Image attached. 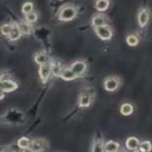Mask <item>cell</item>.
Listing matches in <instances>:
<instances>
[{"label": "cell", "instance_id": "1", "mask_svg": "<svg viewBox=\"0 0 152 152\" xmlns=\"http://www.w3.org/2000/svg\"><path fill=\"white\" fill-rule=\"evenodd\" d=\"M96 32L98 37L103 40L110 39L112 37V33L107 25H102L96 28Z\"/></svg>", "mask_w": 152, "mask_h": 152}, {"label": "cell", "instance_id": "2", "mask_svg": "<svg viewBox=\"0 0 152 152\" xmlns=\"http://www.w3.org/2000/svg\"><path fill=\"white\" fill-rule=\"evenodd\" d=\"M76 13H77V11H76V10L74 7H67L64 8L60 13L59 19L63 21L71 20L76 16Z\"/></svg>", "mask_w": 152, "mask_h": 152}, {"label": "cell", "instance_id": "3", "mask_svg": "<svg viewBox=\"0 0 152 152\" xmlns=\"http://www.w3.org/2000/svg\"><path fill=\"white\" fill-rule=\"evenodd\" d=\"M29 149L33 152H39L45 149V142L42 140L37 139L33 140L29 145Z\"/></svg>", "mask_w": 152, "mask_h": 152}, {"label": "cell", "instance_id": "4", "mask_svg": "<svg viewBox=\"0 0 152 152\" xmlns=\"http://www.w3.org/2000/svg\"><path fill=\"white\" fill-rule=\"evenodd\" d=\"M50 72H51V66L48 64H44L40 66L39 68V75L41 79L44 83H45L48 80L50 77Z\"/></svg>", "mask_w": 152, "mask_h": 152}, {"label": "cell", "instance_id": "5", "mask_svg": "<svg viewBox=\"0 0 152 152\" xmlns=\"http://www.w3.org/2000/svg\"><path fill=\"white\" fill-rule=\"evenodd\" d=\"M16 88H17L16 83L10 80H4L0 83V89H1L4 92L13 91Z\"/></svg>", "mask_w": 152, "mask_h": 152}, {"label": "cell", "instance_id": "6", "mask_svg": "<svg viewBox=\"0 0 152 152\" xmlns=\"http://www.w3.org/2000/svg\"><path fill=\"white\" fill-rule=\"evenodd\" d=\"M86 64L83 62H76L71 66V70L76 74L77 77L81 75L86 71Z\"/></svg>", "mask_w": 152, "mask_h": 152}, {"label": "cell", "instance_id": "7", "mask_svg": "<svg viewBox=\"0 0 152 152\" xmlns=\"http://www.w3.org/2000/svg\"><path fill=\"white\" fill-rule=\"evenodd\" d=\"M138 20H139V24L141 27H144L147 24L148 21V13L145 9H143L140 13Z\"/></svg>", "mask_w": 152, "mask_h": 152}, {"label": "cell", "instance_id": "8", "mask_svg": "<svg viewBox=\"0 0 152 152\" xmlns=\"http://www.w3.org/2000/svg\"><path fill=\"white\" fill-rule=\"evenodd\" d=\"M118 87V82L114 79H108L105 81V88L107 91H112L116 90Z\"/></svg>", "mask_w": 152, "mask_h": 152}, {"label": "cell", "instance_id": "9", "mask_svg": "<svg viewBox=\"0 0 152 152\" xmlns=\"http://www.w3.org/2000/svg\"><path fill=\"white\" fill-rule=\"evenodd\" d=\"M20 37V31L19 29V27L18 25H13L11 26V31H10V34H9V38L10 40H14L18 39Z\"/></svg>", "mask_w": 152, "mask_h": 152}, {"label": "cell", "instance_id": "10", "mask_svg": "<svg viewBox=\"0 0 152 152\" xmlns=\"http://www.w3.org/2000/svg\"><path fill=\"white\" fill-rule=\"evenodd\" d=\"M60 77L65 80H71L76 78L77 76L71 69H65L62 71Z\"/></svg>", "mask_w": 152, "mask_h": 152}, {"label": "cell", "instance_id": "11", "mask_svg": "<svg viewBox=\"0 0 152 152\" xmlns=\"http://www.w3.org/2000/svg\"><path fill=\"white\" fill-rule=\"evenodd\" d=\"M139 145V140L135 137H130L126 141V146L131 150L136 149Z\"/></svg>", "mask_w": 152, "mask_h": 152}, {"label": "cell", "instance_id": "12", "mask_svg": "<svg viewBox=\"0 0 152 152\" xmlns=\"http://www.w3.org/2000/svg\"><path fill=\"white\" fill-rule=\"evenodd\" d=\"M108 5H109L108 0H98L96 3V9L100 11H104V10H107Z\"/></svg>", "mask_w": 152, "mask_h": 152}, {"label": "cell", "instance_id": "13", "mask_svg": "<svg viewBox=\"0 0 152 152\" xmlns=\"http://www.w3.org/2000/svg\"><path fill=\"white\" fill-rule=\"evenodd\" d=\"M118 143L113 141H109L105 144V151L106 152H116L118 149Z\"/></svg>", "mask_w": 152, "mask_h": 152}, {"label": "cell", "instance_id": "14", "mask_svg": "<svg viewBox=\"0 0 152 152\" xmlns=\"http://www.w3.org/2000/svg\"><path fill=\"white\" fill-rule=\"evenodd\" d=\"M120 111L123 115H130L133 112V107L130 104H124V105H122Z\"/></svg>", "mask_w": 152, "mask_h": 152}, {"label": "cell", "instance_id": "15", "mask_svg": "<svg viewBox=\"0 0 152 152\" xmlns=\"http://www.w3.org/2000/svg\"><path fill=\"white\" fill-rule=\"evenodd\" d=\"M91 102V98L89 95L88 94H83L80 97V105L81 107H88L90 105Z\"/></svg>", "mask_w": 152, "mask_h": 152}, {"label": "cell", "instance_id": "16", "mask_svg": "<svg viewBox=\"0 0 152 152\" xmlns=\"http://www.w3.org/2000/svg\"><path fill=\"white\" fill-rule=\"evenodd\" d=\"M92 22H93V25H94L96 28L102 26V25H105V19H104V18H102V16H95V17H94Z\"/></svg>", "mask_w": 152, "mask_h": 152}, {"label": "cell", "instance_id": "17", "mask_svg": "<svg viewBox=\"0 0 152 152\" xmlns=\"http://www.w3.org/2000/svg\"><path fill=\"white\" fill-rule=\"evenodd\" d=\"M48 60V58L46 55L42 54V53H40V54H38L35 57V61L37 63L39 64V65H44V64H46V62Z\"/></svg>", "mask_w": 152, "mask_h": 152}, {"label": "cell", "instance_id": "18", "mask_svg": "<svg viewBox=\"0 0 152 152\" xmlns=\"http://www.w3.org/2000/svg\"><path fill=\"white\" fill-rule=\"evenodd\" d=\"M30 142L29 140L26 137H22L18 141V145L21 148H27L29 147Z\"/></svg>", "mask_w": 152, "mask_h": 152}, {"label": "cell", "instance_id": "19", "mask_svg": "<svg viewBox=\"0 0 152 152\" xmlns=\"http://www.w3.org/2000/svg\"><path fill=\"white\" fill-rule=\"evenodd\" d=\"M140 150H141L142 152H149L151 150V142L146 141V142H142L140 146Z\"/></svg>", "mask_w": 152, "mask_h": 152}, {"label": "cell", "instance_id": "20", "mask_svg": "<svg viewBox=\"0 0 152 152\" xmlns=\"http://www.w3.org/2000/svg\"><path fill=\"white\" fill-rule=\"evenodd\" d=\"M51 71L53 72V75L55 76H60L62 74V68H61L60 65L59 64L56 63L53 64L51 66Z\"/></svg>", "mask_w": 152, "mask_h": 152}, {"label": "cell", "instance_id": "21", "mask_svg": "<svg viewBox=\"0 0 152 152\" xmlns=\"http://www.w3.org/2000/svg\"><path fill=\"white\" fill-rule=\"evenodd\" d=\"M18 27H19V31H20V32L23 33V34H28L30 33L31 28H30V26L28 24L21 23Z\"/></svg>", "mask_w": 152, "mask_h": 152}, {"label": "cell", "instance_id": "22", "mask_svg": "<svg viewBox=\"0 0 152 152\" xmlns=\"http://www.w3.org/2000/svg\"><path fill=\"white\" fill-rule=\"evenodd\" d=\"M33 7H34V5H33L32 3L26 2L22 6V12L25 13V14H28V13H30L32 11Z\"/></svg>", "mask_w": 152, "mask_h": 152}, {"label": "cell", "instance_id": "23", "mask_svg": "<svg viewBox=\"0 0 152 152\" xmlns=\"http://www.w3.org/2000/svg\"><path fill=\"white\" fill-rule=\"evenodd\" d=\"M92 152H103L102 143L100 140H97L96 142H95V143L94 144Z\"/></svg>", "mask_w": 152, "mask_h": 152}, {"label": "cell", "instance_id": "24", "mask_svg": "<svg viewBox=\"0 0 152 152\" xmlns=\"http://www.w3.org/2000/svg\"><path fill=\"white\" fill-rule=\"evenodd\" d=\"M127 42L129 45L135 46L138 44V39L134 36H129L127 38Z\"/></svg>", "mask_w": 152, "mask_h": 152}, {"label": "cell", "instance_id": "25", "mask_svg": "<svg viewBox=\"0 0 152 152\" xmlns=\"http://www.w3.org/2000/svg\"><path fill=\"white\" fill-rule=\"evenodd\" d=\"M11 31V26L10 25H4L1 28V32L4 35H8Z\"/></svg>", "mask_w": 152, "mask_h": 152}, {"label": "cell", "instance_id": "26", "mask_svg": "<svg viewBox=\"0 0 152 152\" xmlns=\"http://www.w3.org/2000/svg\"><path fill=\"white\" fill-rule=\"evenodd\" d=\"M37 15L35 13H30L27 14L26 19L28 22H34L37 20Z\"/></svg>", "mask_w": 152, "mask_h": 152}, {"label": "cell", "instance_id": "27", "mask_svg": "<svg viewBox=\"0 0 152 152\" xmlns=\"http://www.w3.org/2000/svg\"><path fill=\"white\" fill-rule=\"evenodd\" d=\"M3 96H4V95H3V94L0 92V99H1V98H3Z\"/></svg>", "mask_w": 152, "mask_h": 152}, {"label": "cell", "instance_id": "28", "mask_svg": "<svg viewBox=\"0 0 152 152\" xmlns=\"http://www.w3.org/2000/svg\"><path fill=\"white\" fill-rule=\"evenodd\" d=\"M135 152H142V151H141V150L138 149V150H137V151H135Z\"/></svg>", "mask_w": 152, "mask_h": 152}, {"label": "cell", "instance_id": "29", "mask_svg": "<svg viewBox=\"0 0 152 152\" xmlns=\"http://www.w3.org/2000/svg\"><path fill=\"white\" fill-rule=\"evenodd\" d=\"M120 152H123V151H120Z\"/></svg>", "mask_w": 152, "mask_h": 152}]
</instances>
